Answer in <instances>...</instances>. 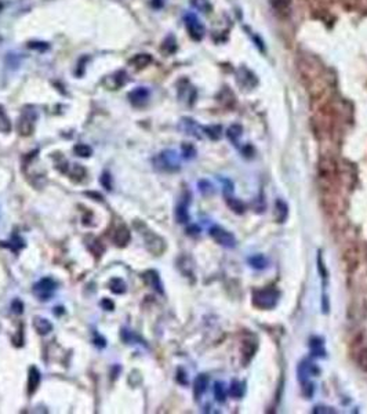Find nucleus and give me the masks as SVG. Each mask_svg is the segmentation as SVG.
<instances>
[{
	"label": "nucleus",
	"instance_id": "obj_24",
	"mask_svg": "<svg viewBox=\"0 0 367 414\" xmlns=\"http://www.w3.org/2000/svg\"><path fill=\"white\" fill-rule=\"evenodd\" d=\"M69 176L76 181H82V180L86 177V168L82 166V164H74L72 170L69 172Z\"/></svg>",
	"mask_w": 367,
	"mask_h": 414
},
{
	"label": "nucleus",
	"instance_id": "obj_39",
	"mask_svg": "<svg viewBox=\"0 0 367 414\" xmlns=\"http://www.w3.org/2000/svg\"><path fill=\"white\" fill-rule=\"evenodd\" d=\"M318 266H319V272H320L322 278H327L326 266H324V262L322 261V256H320V254L318 256Z\"/></svg>",
	"mask_w": 367,
	"mask_h": 414
},
{
	"label": "nucleus",
	"instance_id": "obj_9",
	"mask_svg": "<svg viewBox=\"0 0 367 414\" xmlns=\"http://www.w3.org/2000/svg\"><path fill=\"white\" fill-rule=\"evenodd\" d=\"M34 116L32 118L30 114L25 112V114L20 118V120H18V123H17L18 132H20L21 136H24V137H28V136H30V134L34 132Z\"/></svg>",
	"mask_w": 367,
	"mask_h": 414
},
{
	"label": "nucleus",
	"instance_id": "obj_41",
	"mask_svg": "<svg viewBox=\"0 0 367 414\" xmlns=\"http://www.w3.org/2000/svg\"><path fill=\"white\" fill-rule=\"evenodd\" d=\"M101 304H102V306L106 310H114V306H115V305H114V302H112V301H110V300H108V298L102 300V302H101Z\"/></svg>",
	"mask_w": 367,
	"mask_h": 414
},
{
	"label": "nucleus",
	"instance_id": "obj_1",
	"mask_svg": "<svg viewBox=\"0 0 367 414\" xmlns=\"http://www.w3.org/2000/svg\"><path fill=\"white\" fill-rule=\"evenodd\" d=\"M318 176L323 182L324 190L337 186L340 180V166L336 158L332 155H322L318 163Z\"/></svg>",
	"mask_w": 367,
	"mask_h": 414
},
{
	"label": "nucleus",
	"instance_id": "obj_28",
	"mask_svg": "<svg viewBox=\"0 0 367 414\" xmlns=\"http://www.w3.org/2000/svg\"><path fill=\"white\" fill-rule=\"evenodd\" d=\"M176 218H177L178 222H181V224L188 222L190 216H188V210H186V206H185V204H180V206L177 207V210H176Z\"/></svg>",
	"mask_w": 367,
	"mask_h": 414
},
{
	"label": "nucleus",
	"instance_id": "obj_11",
	"mask_svg": "<svg viewBox=\"0 0 367 414\" xmlns=\"http://www.w3.org/2000/svg\"><path fill=\"white\" fill-rule=\"evenodd\" d=\"M142 278L146 284H150V288H155L159 294H163V284H162L159 274L156 270H146L142 275Z\"/></svg>",
	"mask_w": 367,
	"mask_h": 414
},
{
	"label": "nucleus",
	"instance_id": "obj_2",
	"mask_svg": "<svg viewBox=\"0 0 367 414\" xmlns=\"http://www.w3.org/2000/svg\"><path fill=\"white\" fill-rule=\"evenodd\" d=\"M279 297H280V294L278 292V288L274 286L256 288V290H252V304L254 308L260 310H272L279 302Z\"/></svg>",
	"mask_w": 367,
	"mask_h": 414
},
{
	"label": "nucleus",
	"instance_id": "obj_35",
	"mask_svg": "<svg viewBox=\"0 0 367 414\" xmlns=\"http://www.w3.org/2000/svg\"><path fill=\"white\" fill-rule=\"evenodd\" d=\"M29 48H32V50H39V52H44V50H47L48 48V44L47 43H44V42H30L28 44Z\"/></svg>",
	"mask_w": 367,
	"mask_h": 414
},
{
	"label": "nucleus",
	"instance_id": "obj_25",
	"mask_svg": "<svg viewBox=\"0 0 367 414\" xmlns=\"http://www.w3.org/2000/svg\"><path fill=\"white\" fill-rule=\"evenodd\" d=\"M242 132H243L242 127L239 126V124H235V126H230V128H228V132H226V136H228V138H230V140L232 141V142H234V144H238L239 138L242 137Z\"/></svg>",
	"mask_w": 367,
	"mask_h": 414
},
{
	"label": "nucleus",
	"instance_id": "obj_7",
	"mask_svg": "<svg viewBox=\"0 0 367 414\" xmlns=\"http://www.w3.org/2000/svg\"><path fill=\"white\" fill-rule=\"evenodd\" d=\"M156 162H158L159 166H163L162 170H166V172H176L180 168V163L177 160L176 152H172V150L162 152L160 155L156 158Z\"/></svg>",
	"mask_w": 367,
	"mask_h": 414
},
{
	"label": "nucleus",
	"instance_id": "obj_10",
	"mask_svg": "<svg viewBox=\"0 0 367 414\" xmlns=\"http://www.w3.org/2000/svg\"><path fill=\"white\" fill-rule=\"evenodd\" d=\"M127 82V74L124 72V70H118V72H115L114 75L108 76L106 79H105V86L108 87V88H110V90H118L119 87L124 86Z\"/></svg>",
	"mask_w": 367,
	"mask_h": 414
},
{
	"label": "nucleus",
	"instance_id": "obj_31",
	"mask_svg": "<svg viewBox=\"0 0 367 414\" xmlns=\"http://www.w3.org/2000/svg\"><path fill=\"white\" fill-rule=\"evenodd\" d=\"M203 130L212 140H220L222 136V128L220 126H207Z\"/></svg>",
	"mask_w": 367,
	"mask_h": 414
},
{
	"label": "nucleus",
	"instance_id": "obj_29",
	"mask_svg": "<svg viewBox=\"0 0 367 414\" xmlns=\"http://www.w3.org/2000/svg\"><path fill=\"white\" fill-rule=\"evenodd\" d=\"M74 152L80 158H88V156H92V146H88L86 144H78L74 146Z\"/></svg>",
	"mask_w": 367,
	"mask_h": 414
},
{
	"label": "nucleus",
	"instance_id": "obj_18",
	"mask_svg": "<svg viewBox=\"0 0 367 414\" xmlns=\"http://www.w3.org/2000/svg\"><path fill=\"white\" fill-rule=\"evenodd\" d=\"M34 328L39 334H48L52 330V324L44 318H34Z\"/></svg>",
	"mask_w": 367,
	"mask_h": 414
},
{
	"label": "nucleus",
	"instance_id": "obj_21",
	"mask_svg": "<svg viewBox=\"0 0 367 414\" xmlns=\"http://www.w3.org/2000/svg\"><path fill=\"white\" fill-rule=\"evenodd\" d=\"M12 120L10 118L7 116L6 110H3V106H0V132H12Z\"/></svg>",
	"mask_w": 367,
	"mask_h": 414
},
{
	"label": "nucleus",
	"instance_id": "obj_5",
	"mask_svg": "<svg viewBox=\"0 0 367 414\" xmlns=\"http://www.w3.org/2000/svg\"><path fill=\"white\" fill-rule=\"evenodd\" d=\"M144 239H145L146 248L155 256H160L166 250V242L163 240L159 235H156L155 232H146L144 235Z\"/></svg>",
	"mask_w": 367,
	"mask_h": 414
},
{
	"label": "nucleus",
	"instance_id": "obj_43",
	"mask_svg": "<svg viewBox=\"0 0 367 414\" xmlns=\"http://www.w3.org/2000/svg\"><path fill=\"white\" fill-rule=\"evenodd\" d=\"M0 10H2V4H0Z\"/></svg>",
	"mask_w": 367,
	"mask_h": 414
},
{
	"label": "nucleus",
	"instance_id": "obj_30",
	"mask_svg": "<svg viewBox=\"0 0 367 414\" xmlns=\"http://www.w3.org/2000/svg\"><path fill=\"white\" fill-rule=\"evenodd\" d=\"M356 363H358V366H359L363 372H367V346L362 348L360 351L358 352Z\"/></svg>",
	"mask_w": 367,
	"mask_h": 414
},
{
	"label": "nucleus",
	"instance_id": "obj_36",
	"mask_svg": "<svg viewBox=\"0 0 367 414\" xmlns=\"http://www.w3.org/2000/svg\"><path fill=\"white\" fill-rule=\"evenodd\" d=\"M182 152H184V156H185V158H188V159L195 156V148L190 144L182 145Z\"/></svg>",
	"mask_w": 367,
	"mask_h": 414
},
{
	"label": "nucleus",
	"instance_id": "obj_20",
	"mask_svg": "<svg viewBox=\"0 0 367 414\" xmlns=\"http://www.w3.org/2000/svg\"><path fill=\"white\" fill-rule=\"evenodd\" d=\"M248 264L252 265V268L254 270H264L268 265V260L265 258L262 254H256L248 258Z\"/></svg>",
	"mask_w": 367,
	"mask_h": 414
},
{
	"label": "nucleus",
	"instance_id": "obj_40",
	"mask_svg": "<svg viewBox=\"0 0 367 414\" xmlns=\"http://www.w3.org/2000/svg\"><path fill=\"white\" fill-rule=\"evenodd\" d=\"M110 176H109L108 172H104L102 177H101V184L105 186V190H112V186H110V178H109Z\"/></svg>",
	"mask_w": 367,
	"mask_h": 414
},
{
	"label": "nucleus",
	"instance_id": "obj_32",
	"mask_svg": "<svg viewBox=\"0 0 367 414\" xmlns=\"http://www.w3.org/2000/svg\"><path fill=\"white\" fill-rule=\"evenodd\" d=\"M214 396H216V399H217L218 402H225L226 394H225L224 386H222L221 382H216V384H214Z\"/></svg>",
	"mask_w": 367,
	"mask_h": 414
},
{
	"label": "nucleus",
	"instance_id": "obj_23",
	"mask_svg": "<svg viewBox=\"0 0 367 414\" xmlns=\"http://www.w3.org/2000/svg\"><path fill=\"white\" fill-rule=\"evenodd\" d=\"M109 286H110L112 293L115 294H123L126 292V284H124V282L120 278H114L110 280V283H109Z\"/></svg>",
	"mask_w": 367,
	"mask_h": 414
},
{
	"label": "nucleus",
	"instance_id": "obj_22",
	"mask_svg": "<svg viewBox=\"0 0 367 414\" xmlns=\"http://www.w3.org/2000/svg\"><path fill=\"white\" fill-rule=\"evenodd\" d=\"M226 204H228L230 210L236 214H243L244 213V210H246L244 203H243L242 200H239V199H232V198H228V199H226Z\"/></svg>",
	"mask_w": 367,
	"mask_h": 414
},
{
	"label": "nucleus",
	"instance_id": "obj_15",
	"mask_svg": "<svg viewBox=\"0 0 367 414\" xmlns=\"http://www.w3.org/2000/svg\"><path fill=\"white\" fill-rule=\"evenodd\" d=\"M152 57H150V54H146V52H142V54H137V56H134V57L130 60V65H132V68L134 69H142V68H146L150 64H152Z\"/></svg>",
	"mask_w": 367,
	"mask_h": 414
},
{
	"label": "nucleus",
	"instance_id": "obj_37",
	"mask_svg": "<svg viewBox=\"0 0 367 414\" xmlns=\"http://www.w3.org/2000/svg\"><path fill=\"white\" fill-rule=\"evenodd\" d=\"M12 310L14 314L20 315V314H22L24 312V304L20 301V300H14L12 304Z\"/></svg>",
	"mask_w": 367,
	"mask_h": 414
},
{
	"label": "nucleus",
	"instance_id": "obj_12",
	"mask_svg": "<svg viewBox=\"0 0 367 414\" xmlns=\"http://www.w3.org/2000/svg\"><path fill=\"white\" fill-rule=\"evenodd\" d=\"M132 239V234H130V230L127 228L126 225H120L118 230H116L115 235H114V242L116 243V246H126L127 243L130 242Z\"/></svg>",
	"mask_w": 367,
	"mask_h": 414
},
{
	"label": "nucleus",
	"instance_id": "obj_26",
	"mask_svg": "<svg viewBox=\"0 0 367 414\" xmlns=\"http://www.w3.org/2000/svg\"><path fill=\"white\" fill-rule=\"evenodd\" d=\"M190 4L195 7L198 12H212V4L208 0H190Z\"/></svg>",
	"mask_w": 367,
	"mask_h": 414
},
{
	"label": "nucleus",
	"instance_id": "obj_17",
	"mask_svg": "<svg viewBox=\"0 0 367 414\" xmlns=\"http://www.w3.org/2000/svg\"><path fill=\"white\" fill-rule=\"evenodd\" d=\"M274 214H275L276 222H284L287 220V217H288V207H287L286 203L283 200H280V199L276 200L275 212H274Z\"/></svg>",
	"mask_w": 367,
	"mask_h": 414
},
{
	"label": "nucleus",
	"instance_id": "obj_3",
	"mask_svg": "<svg viewBox=\"0 0 367 414\" xmlns=\"http://www.w3.org/2000/svg\"><path fill=\"white\" fill-rule=\"evenodd\" d=\"M210 236L212 238V240L218 243L220 246H224V248H235V236L232 235L230 230H224L221 226H212V230H210Z\"/></svg>",
	"mask_w": 367,
	"mask_h": 414
},
{
	"label": "nucleus",
	"instance_id": "obj_14",
	"mask_svg": "<svg viewBox=\"0 0 367 414\" xmlns=\"http://www.w3.org/2000/svg\"><path fill=\"white\" fill-rule=\"evenodd\" d=\"M40 380H42L40 372L38 370V368L32 366V368H29V377H28V394L29 395L34 394V391L38 390V386H39V384H40Z\"/></svg>",
	"mask_w": 367,
	"mask_h": 414
},
{
	"label": "nucleus",
	"instance_id": "obj_8",
	"mask_svg": "<svg viewBox=\"0 0 367 414\" xmlns=\"http://www.w3.org/2000/svg\"><path fill=\"white\" fill-rule=\"evenodd\" d=\"M128 100L134 106H142L150 100V90L146 87H137L128 92Z\"/></svg>",
	"mask_w": 367,
	"mask_h": 414
},
{
	"label": "nucleus",
	"instance_id": "obj_38",
	"mask_svg": "<svg viewBox=\"0 0 367 414\" xmlns=\"http://www.w3.org/2000/svg\"><path fill=\"white\" fill-rule=\"evenodd\" d=\"M314 413L315 414H319V413L333 414V413H336V410L332 408H326V406H318V408H314Z\"/></svg>",
	"mask_w": 367,
	"mask_h": 414
},
{
	"label": "nucleus",
	"instance_id": "obj_13",
	"mask_svg": "<svg viewBox=\"0 0 367 414\" xmlns=\"http://www.w3.org/2000/svg\"><path fill=\"white\" fill-rule=\"evenodd\" d=\"M256 350H257V344H256V341H248V340L243 341V344H242V348H240L242 362L243 363L250 362V360L252 359V356H254V354H256Z\"/></svg>",
	"mask_w": 367,
	"mask_h": 414
},
{
	"label": "nucleus",
	"instance_id": "obj_4",
	"mask_svg": "<svg viewBox=\"0 0 367 414\" xmlns=\"http://www.w3.org/2000/svg\"><path fill=\"white\" fill-rule=\"evenodd\" d=\"M185 25L188 29V34L194 40H202L204 36V26L200 22V20L195 14H186L185 16Z\"/></svg>",
	"mask_w": 367,
	"mask_h": 414
},
{
	"label": "nucleus",
	"instance_id": "obj_27",
	"mask_svg": "<svg viewBox=\"0 0 367 414\" xmlns=\"http://www.w3.org/2000/svg\"><path fill=\"white\" fill-rule=\"evenodd\" d=\"M310 348L315 355L318 356H323L324 355V350H323V341L322 338H318V337H314L310 338Z\"/></svg>",
	"mask_w": 367,
	"mask_h": 414
},
{
	"label": "nucleus",
	"instance_id": "obj_42",
	"mask_svg": "<svg viewBox=\"0 0 367 414\" xmlns=\"http://www.w3.org/2000/svg\"><path fill=\"white\" fill-rule=\"evenodd\" d=\"M84 195L86 196H92L94 200H100L102 202V195H100L98 192H84Z\"/></svg>",
	"mask_w": 367,
	"mask_h": 414
},
{
	"label": "nucleus",
	"instance_id": "obj_19",
	"mask_svg": "<svg viewBox=\"0 0 367 414\" xmlns=\"http://www.w3.org/2000/svg\"><path fill=\"white\" fill-rule=\"evenodd\" d=\"M270 4L278 14L287 16L292 8V0H270Z\"/></svg>",
	"mask_w": 367,
	"mask_h": 414
},
{
	"label": "nucleus",
	"instance_id": "obj_16",
	"mask_svg": "<svg viewBox=\"0 0 367 414\" xmlns=\"http://www.w3.org/2000/svg\"><path fill=\"white\" fill-rule=\"evenodd\" d=\"M207 386H208V377L206 374H199L196 377L195 382H194V394H195L196 398H200L207 390Z\"/></svg>",
	"mask_w": 367,
	"mask_h": 414
},
{
	"label": "nucleus",
	"instance_id": "obj_33",
	"mask_svg": "<svg viewBox=\"0 0 367 414\" xmlns=\"http://www.w3.org/2000/svg\"><path fill=\"white\" fill-rule=\"evenodd\" d=\"M244 394V384H240L238 381H234L232 382V386H230V395L235 398H240L243 396Z\"/></svg>",
	"mask_w": 367,
	"mask_h": 414
},
{
	"label": "nucleus",
	"instance_id": "obj_34",
	"mask_svg": "<svg viewBox=\"0 0 367 414\" xmlns=\"http://www.w3.org/2000/svg\"><path fill=\"white\" fill-rule=\"evenodd\" d=\"M176 48H177V43L174 40V38L168 36L166 40H164V43H163V50L168 52V54H172V52H176Z\"/></svg>",
	"mask_w": 367,
	"mask_h": 414
},
{
	"label": "nucleus",
	"instance_id": "obj_6",
	"mask_svg": "<svg viewBox=\"0 0 367 414\" xmlns=\"http://www.w3.org/2000/svg\"><path fill=\"white\" fill-rule=\"evenodd\" d=\"M56 282L50 279V278H44L34 284V293L36 297H39V300H48L54 293L56 290Z\"/></svg>",
	"mask_w": 367,
	"mask_h": 414
}]
</instances>
